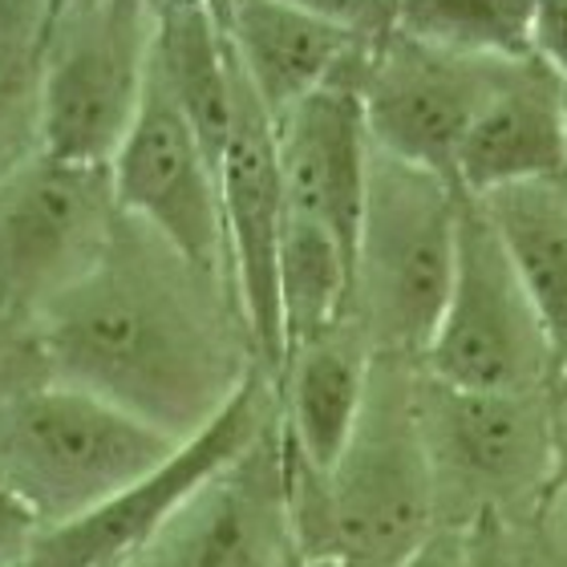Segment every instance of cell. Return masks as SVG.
Returning a JSON list of instances; mask_svg holds the SVG:
<instances>
[{
  "instance_id": "obj_1",
  "label": "cell",
  "mask_w": 567,
  "mask_h": 567,
  "mask_svg": "<svg viewBox=\"0 0 567 567\" xmlns=\"http://www.w3.org/2000/svg\"><path fill=\"white\" fill-rule=\"evenodd\" d=\"M53 381L187 442L260 369L227 280L199 272L138 219H118L94 272L37 320Z\"/></svg>"
},
{
  "instance_id": "obj_2",
  "label": "cell",
  "mask_w": 567,
  "mask_h": 567,
  "mask_svg": "<svg viewBox=\"0 0 567 567\" xmlns=\"http://www.w3.org/2000/svg\"><path fill=\"white\" fill-rule=\"evenodd\" d=\"M414 361L378 357L365 417L329 474L284 446L296 551L341 567H402L434 535L437 478L417 425ZM284 437V434H280Z\"/></svg>"
},
{
  "instance_id": "obj_3",
  "label": "cell",
  "mask_w": 567,
  "mask_h": 567,
  "mask_svg": "<svg viewBox=\"0 0 567 567\" xmlns=\"http://www.w3.org/2000/svg\"><path fill=\"white\" fill-rule=\"evenodd\" d=\"M178 446L158 425L65 381L0 402V478L45 532L126 495Z\"/></svg>"
},
{
  "instance_id": "obj_4",
  "label": "cell",
  "mask_w": 567,
  "mask_h": 567,
  "mask_svg": "<svg viewBox=\"0 0 567 567\" xmlns=\"http://www.w3.org/2000/svg\"><path fill=\"white\" fill-rule=\"evenodd\" d=\"M462 187L373 146L353 264V320L373 357L422 361L458 260Z\"/></svg>"
},
{
  "instance_id": "obj_5",
  "label": "cell",
  "mask_w": 567,
  "mask_h": 567,
  "mask_svg": "<svg viewBox=\"0 0 567 567\" xmlns=\"http://www.w3.org/2000/svg\"><path fill=\"white\" fill-rule=\"evenodd\" d=\"M158 0H97L53 17L37 49V138L65 163L110 166L154 70Z\"/></svg>"
},
{
  "instance_id": "obj_6",
  "label": "cell",
  "mask_w": 567,
  "mask_h": 567,
  "mask_svg": "<svg viewBox=\"0 0 567 567\" xmlns=\"http://www.w3.org/2000/svg\"><path fill=\"white\" fill-rule=\"evenodd\" d=\"M422 373L466 393H539L559 378L539 308L523 288L483 203L462 190L458 260Z\"/></svg>"
},
{
  "instance_id": "obj_7",
  "label": "cell",
  "mask_w": 567,
  "mask_h": 567,
  "mask_svg": "<svg viewBox=\"0 0 567 567\" xmlns=\"http://www.w3.org/2000/svg\"><path fill=\"white\" fill-rule=\"evenodd\" d=\"M110 166L33 151L0 183V308L29 324L94 272L118 231Z\"/></svg>"
},
{
  "instance_id": "obj_8",
  "label": "cell",
  "mask_w": 567,
  "mask_h": 567,
  "mask_svg": "<svg viewBox=\"0 0 567 567\" xmlns=\"http://www.w3.org/2000/svg\"><path fill=\"white\" fill-rule=\"evenodd\" d=\"M276 422H280V390L264 369H256L236 398L199 434H190L158 471L94 515L45 532L29 559L37 567H122L142 544H151L163 532L166 519L203 483H212L224 466L248 454Z\"/></svg>"
},
{
  "instance_id": "obj_9",
  "label": "cell",
  "mask_w": 567,
  "mask_h": 567,
  "mask_svg": "<svg viewBox=\"0 0 567 567\" xmlns=\"http://www.w3.org/2000/svg\"><path fill=\"white\" fill-rule=\"evenodd\" d=\"M110 178L126 219L151 227L199 272L231 284L219 163L178 110L158 65L151 70L138 118L110 163Z\"/></svg>"
},
{
  "instance_id": "obj_10",
  "label": "cell",
  "mask_w": 567,
  "mask_h": 567,
  "mask_svg": "<svg viewBox=\"0 0 567 567\" xmlns=\"http://www.w3.org/2000/svg\"><path fill=\"white\" fill-rule=\"evenodd\" d=\"M515 61L446 53L390 33L369 49L361 102L373 146L410 166L454 178L462 142Z\"/></svg>"
},
{
  "instance_id": "obj_11",
  "label": "cell",
  "mask_w": 567,
  "mask_h": 567,
  "mask_svg": "<svg viewBox=\"0 0 567 567\" xmlns=\"http://www.w3.org/2000/svg\"><path fill=\"white\" fill-rule=\"evenodd\" d=\"M224 190L227 260L239 312L248 320L256 361L280 385L284 324H280V236L288 219L276 158V122L236 65V122L219 163Z\"/></svg>"
},
{
  "instance_id": "obj_12",
  "label": "cell",
  "mask_w": 567,
  "mask_h": 567,
  "mask_svg": "<svg viewBox=\"0 0 567 567\" xmlns=\"http://www.w3.org/2000/svg\"><path fill=\"white\" fill-rule=\"evenodd\" d=\"M296 556L280 422L203 483L122 567H288Z\"/></svg>"
},
{
  "instance_id": "obj_13",
  "label": "cell",
  "mask_w": 567,
  "mask_h": 567,
  "mask_svg": "<svg viewBox=\"0 0 567 567\" xmlns=\"http://www.w3.org/2000/svg\"><path fill=\"white\" fill-rule=\"evenodd\" d=\"M417 425L437 495L454 483L478 498H515L551 483V393H466L417 378Z\"/></svg>"
},
{
  "instance_id": "obj_14",
  "label": "cell",
  "mask_w": 567,
  "mask_h": 567,
  "mask_svg": "<svg viewBox=\"0 0 567 567\" xmlns=\"http://www.w3.org/2000/svg\"><path fill=\"white\" fill-rule=\"evenodd\" d=\"M365 58L276 118V158L288 215L324 227L353 264L373 171V134L361 102Z\"/></svg>"
},
{
  "instance_id": "obj_15",
  "label": "cell",
  "mask_w": 567,
  "mask_h": 567,
  "mask_svg": "<svg viewBox=\"0 0 567 567\" xmlns=\"http://www.w3.org/2000/svg\"><path fill=\"white\" fill-rule=\"evenodd\" d=\"M547 178H567V102L556 73L527 58L511 65L474 118L454 183L483 199L503 187Z\"/></svg>"
},
{
  "instance_id": "obj_16",
  "label": "cell",
  "mask_w": 567,
  "mask_h": 567,
  "mask_svg": "<svg viewBox=\"0 0 567 567\" xmlns=\"http://www.w3.org/2000/svg\"><path fill=\"white\" fill-rule=\"evenodd\" d=\"M219 21L231 58L272 122L365 58L369 45H378L284 0H219Z\"/></svg>"
},
{
  "instance_id": "obj_17",
  "label": "cell",
  "mask_w": 567,
  "mask_h": 567,
  "mask_svg": "<svg viewBox=\"0 0 567 567\" xmlns=\"http://www.w3.org/2000/svg\"><path fill=\"white\" fill-rule=\"evenodd\" d=\"M373 361L378 357L353 317L288 357L276 385L280 434L284 446L312 474H329L353 442L357 425L365 417Z\"/></svg>"
},
{
  "instance_id": "obj_18",
  "label": "cell",
  "mask_w": 567,
  "mask_h": 567,
  "mask_svg": "<svg viewBox=\"0 0 567 567\" xmlns=\"http://www.w3.org/2000/svg\"><path fill=\"white\" fill-rule=\"evenodd\" d=\"M478 199V195H474ZM483 212L495 224L523 288L532 292L559 369H567V187L564 178L519 183L483 195Z\"/></svg>"
},
{
  "instance_id": "obj_19",
  "label": "cell",
  "mask_w": 567,
  "mask_h": 567,
  "mask_svg": "<svg viewBox=\"0 0 567 567\" xmlns=\"http://www.w3.org/2000/svg\"><path fill=\"white\" fill-rule=\"evenodd\" d=\"M353 317V260L324 227L300 215L284 219L280 236V324L284 365L296 349Z\"/></svg>"
},
{
  "instance_id": "obj_20",
  "label": "cell",
  "mask_w": 567,
  "mask_h": 567,
  "mask_svg": "<svg viewBox=\"0 0 567 567\" xmlns=\"http://www.w3.org/2000/svg\"><path fill=\"white\" fill-rule=\"evenodd\" d=\"M535 0H398L393 29L446 53L527 61Z\"/></svg>"
},
{
  "instance_id": "obj_21",
  "label": "cell",
  "mask_w": 567,
  "mask_h": 567,
  "mask_svg": "<svg viewBox=\"0 0 567 567\" xmlns=\"http://www.w3.org/2000/svg\"><path fill=\"white\" fill-rule=\"evenodd\" d=\"M33 151H41V138H37V61L0 65V183Z\"/></svg>"
},
{
  "instance_id": "obj_22",
  "label": "cell",
  "mask_w": 567,
  "mask_h": 567,
  "mask_svg": "<svg viewBox=\"0 0 567 567\" xmlns=\"http://www.w3.org/2000/svg\"><path fill=\"white\" fill-rule=\"evenodd\" d=\"M41 381H53V373H49L37 324H29L21 317H9L0 308V402L33 390Z\"/></svg>"
},
{
  "instance_id": "obj_23",
  "label": "cell",
  "mask_w": 567,
  "mask_h": 567,
  "mask_svg": "<svg viewBox=\"0 0 567 567\" xmlns=\"http://www.w3.org/2000/svg\"><path fill=\"white\" fill-rule=\"evenodd\" d=\"M49 24V0H0V65L37 61Z\"/></svg>"
},
{
  "instance_id": "obj_24",
  "label": "cell",
  "mask_w": 567,
  "mask_h": 567,
  "mask_svg": "<svg viewBox=\"0 0 567 567\" xmlns=\"http://www.w3.org/2000/svg\"><path fill=\"white\" fill-rule=\"evenodd\" d=\"M41 535H45L41 519H37L33 511L17 498V491L0 478V567L24 564V559L33 556V547Z\"/></svg>"
},
{
  "instance_id": "obj_25",
  "label": "cell",
  "mask_w": 567,
  "mask_h": 567,
  "mask_svg": "<svg viewBox=\"0 0 567 567\" xmlns=\"http://www.w3.org/2000/svg\"><path fill=\"white\" fill-rule=\"evenodd\" d=\"M532 61L567 82V0H535Z\"/></svg>"
},
{
  "instance_id": "obj_26",
  "label": "cell",
  "mask_w": 567,
  "mask_h": 567,
  "mask_svg": "<svg viewBox=\"0 0 567 567\" xmlns=\"http://www.w3.org/2000/svg\"><path fill=\"white\" fill-rule=\"evenodd\" d=\"M284 4L305 9L312 17H324L332 24H344V29L361 33L365 41H381L393 29V17L381 9L378 0H284Z\"/></svg>"
},
{
  "instance_id": "obj_27",
  "label": "cell",
  "mask_w": 567,
  "mask_h": 567,
  "mask_svg": "<svg viewBox=\"0 0 567 567\" xmlns=\"http://www.w3.org/2000/svg\"><path fill=\"white\" fill-rule=\"evenodd\" d=\"M551 486L567 495V369H559V385L551 393Z\"/></svg>"
},
{
  "instance_id": "obj_28",
  "label": "cell",
  "mask_w": 567,
  "mask_h": 567,
  "mask_svg": "<svg viewBox=\"0 0 567 567\" xmlns=\"http://www.w3.org/2000/svg\"><path fill=\"white\" fill-rule=\"evenodd\" d=\"M85 4H97V0H49V21L61 17V12H73V9H85ZM49 29V24H45Z\"/></svg>"
},
{
  "instance_id": "obj_29",
  "label": "cell",
  "mask_w": 567,
  "mask_h": 567,
  "mask_svg": "<svg viewBox=\"0 0 567 567\" xmlns=\"http://www.w3.org/2000/svg\"><path fill=\"white\" fill-rule=\"evenodd\" d=\"M288 567H341V564H332V559H308V556L296 551V556L288 559Z\"/></svg>"
},
{
  "instance_id": "obj_30",
  "label": "cell",
  "mask_w": 567,
  "mask_h": 567,
  "mask_svg": "<svg viewBox=\"0 0 567 567\" xmlns=\"http://www.w3.org/2000/svg\"><path fill=\"white\" fill-rule=\"evenodd\" d=\"M378 4H381L385 12H390V17H393V9H398V0H378Z\"/></svg>"
},
{
  "instance_id": "obj_31",
  "label": "cell",
  "mask_w": 567,
  "mask_h": 567,
  "mask_svg": "<svg viewBox=\"0 0 567 567\" xmlns=\"http://www.w3.org/2000/svg\"><path fill=\"white\" fill-rule=\"evenodd\" d=\"M12 567H37L33 559H24V564H12Z\"/></svg>"
},
{
  "instance_id": "obj_32",
  "label": "cell",
  "mask_w": 567,
  "mask_h": 567,
  "mask_svg": "<svg viewBox=\"0 0 567 567\" xmlns=\"http://www.w3.org/2000/svg\"><path fill=\"white\" fill-rule=\"evenodd\" d=\"M564 187H567V178H564Z\"/></svg>"
}]
</instances>
